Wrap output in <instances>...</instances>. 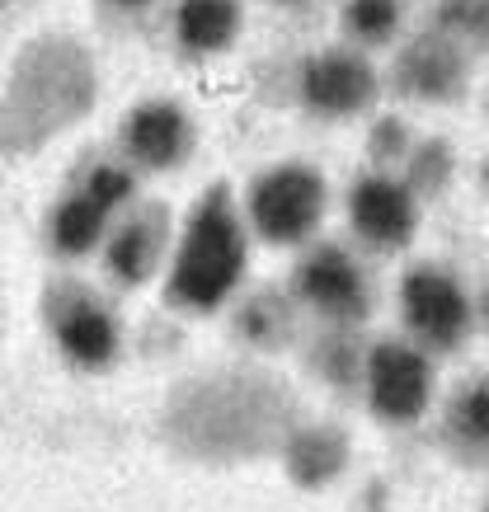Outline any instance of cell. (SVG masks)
Here are the masks:
<instances>
[{
    "mask_svg": "<svg viewBox=\"0 0 489 512\" xmlns=\"http://www.w3.org/2000/svg\"><path fill=\"white\" fill-rule=\"evenodd\" d=\"M43 320H48V334L57 339L66 362H76L85 372H104L123 348V329H118V315L109 311V301L76 278L48 282Z\"/></svg>",
    "mask_w": 489,
    "mask_h": 512,
    "instance_id": "obj_5",
    "label": "cell"
},
{
    "mask_svg": "<svg viewBox=\"0 0 489 512\" xmlns=\"http://www.w3.org/2000/svg\"><path fill=\"white\" fill-rule=\"evenodd\" d=\"M400 0H348L344 5V33L353 43H391L395 29H400Z\"/></svg>",
    "mask_w": 489,
    "mask_h": 512,
    "instance_id": "obj_22",
    "label": "cell"
},
{
    "mask_svg": "<svg viewBox=\"0 0 489 512\" xmlns=\"http://www.w3.org/2000/svg\"><path fill=\"white\" fill-rule=\"evenodd\" d=\"M297 94L316 118H358L381 99V76L363 52L330 47V52H316L301 62Z\"/></svg>",
    "mask_w": 489,
    "mask_h": 512,
    "instance_id": "obj_9",
    "label": "cell"
},
{
    "mask_svg": "<svg viewBox=\"0 0 489 512\" xmlns=\"http://www.w3.org/2000/svg\"><path fill=\"white\" fill-rule=\"evenodd\" d=\"M410 146H414L410 123L395 118V113L377 118L372 132H367V160L377 165V174H395V165H405V156H410Z\"/></svg>",
    "mask_w": 489,
    "mask_h": 512,
    "instance_id": "obj_23",
    "label": "cell"
},
{
    "mask_svg": "<svg viewBox=\"0 0 489 512\" xmlns=\"http://www.w3.org/2000/svg\"><path fill=\"white\" fill-rule=\"evenodd\" d=\"M193 118L184 113V104L174 99H146L123 118L118 127V151L123 165L146 174H170L184 170L193 156Z\"/></svg>",
    "mask_w": 489,
    "mask_h": 512,
    "instance_id": "obj_11",
    "label": "cell"
},
{
    "mask_svg": "<svg viewBox=\"0 0 489 512\" xmlns=\"http://www.w3.org/2000/svg\"><path fill=\"white\" fill-rule=\"evenodd\" d=\"M278 451L297 489H325L348 470V433L334 423H297Z\"/></svg>",
    "mask_w": 489,
    "mask_h": 512,
    "instance_id": "obj_14",
    "label": "cell"
},
{
    "mask_svg": "<svg viewBox=\"0 0 489 512\" xmlns=\"http://www.w3.org/2000/svg\"><path fill=\"white\" fill-rule=\"evenodd\" d=\"M231 329L254 353H283L297 343V301L283 287H259L236 306Z\"/></svg>",
    "mask_w": 489,
    "mask_h": 512,
    "instance_id": "obj_15",
    "label": "cell"
},
{
    "mask_svg": "<svg viewBox=\"0 0 489 512\" xmlns=\"http://www.w3.org/2000/svg\"><path fill=\"white\" fill-rule=\"evenodd\" d=\"M452 174H457L452 141L428 137V141H414L410 146V156H405V179H400V184L410 188L414 198H438V193H447Z\"/></svg>",
    "mask_w": 489,
    "mask_h": 512,
    "instance_id": "obj_20",
    "label": "cell"
},
{
    "mask_svg": "<svg viewBox=\"0 0 489 512\" xmlns=\"http://www.w3.org/2000/svg\"><path fill=\"white\" fill-rule=\"evenodd\" d=\"M283 5H297V0H283Z\"/></svg>",
    "mask_w": 489,
    "mask_h": 512,
    "instance_id": "obj_26",
    "label": "cell"
},
{
    "mask_svg": "<svg viewBox=\"0 0 489 512\" xmlns=\"http://www.w3.org/2000/svg\"><path fill=\"white\" fill-rule=\"evenodd\" d=\"M348 226L372 249H405L419 231V198L395 174H363L348 188Z\"/></svg>",
    "mask_w": 489,
    "mask_h": 512,
    "instance_id": "obj_12",
    "label": "cell"
},
{
    "mask_svg": "<svg viewBox=\"0 0 489 512\" xmlns=\"http://www.w3.org/2000/svg\"><path fill=\"white\" fill-rule=\"evenodd\" d=\"M297 419L301 404L278 376L221 367L174 386L165 400V442L189 461L236 466L278 451Z\"/></svg>",
    "mask_w": 489,
    "mask_h": 512,
    "instance_id": "obj_1",
    "label": "cell"
},
{
    "mask_svg": "<svg viewBox=\"0 0 489 512\" xmlns=\"http://www.w3.org/2000/svg\"><path fill=\"white\" fill-rule=\"evenodd\" d=\"M99 104V66L71 33H43L19 47L0 85V156H38L48 141L85 123Z\"/></svg>",
    "mask_w": 489,
    "mask_h": 512,
    "instance_id": "obj_2",
    "label": "cell"
},
{
    "mask_svg": "<svg viewBox=\"0 0 489 512\" xmlns=\"http://www.w3.org/2000/svg\"><path fill=\"white\" fill-rule=\"evenodd\" d=\"M240 33V0H179L174 38L189 57H217L236 43Z\"/></svg>",
    "mask_w": 489,
    "mask_h": 512,
    "instance_id": "obj_17",
    "label": "cell"
},
{
    "mask_svg": "<svg viewBox=\"0 0 489 512\" xmlns=\"http://www.w3.org/2000/svg\"><path fill=\"white\" fill-rule=\"evenodd\" d=\"M76 188L90 202H99V207L113 217L118 207L137 202V170H132V165H123V160H95L90 170L80 174Z\"/></svg>",
    "mask_w": 489,
    "mask_h": 512,
    "instance_id": "obj_21",
    "label": "cell"
},
{
    "mask_svg": "<svg viewBox=\"0 0 489 512\" xmlns=\"http://www.w3.org/2000/svg\"><path fill=\"white\" fill-rule=\"evenodd\" d=\"M363 357H367V348H363L358 325H325L316 339L306 343V367L325 386L339 390V395L363 386Z\"/></svg>",
    "mask_w": 489,
    "mask_h": 512,
    "instance_id": "obj_18",
    "label": "cell"
},
{
    "mask_svg": "<svg viewBox=\"0 0 489 512\" xmlns=\"http://www.w3.org/2000/svg\"><path fill=\"white\" fill-rule=\"evenodd\" d=\"M15 5H24V0H0V15H10Z\"/></svg>",
    "mask_w": 489,
    "mask_h": 512,
    "instance_id": "obj_25",
    "label": "cell"
},
{
    "mask_svg": "<svg viewBox=\"0 0 489 512\" xmlns=\"http://www.w3.org/2000/svg\"><path fill=\"white\" fill-rule=\"evenodd\" d=\"M292 301L325 325H363L372 315V282L344 245H311L292 273Z\"/></svg>",
    "mask_w": 489,
    "mask_h": 512,
    "instance_id": "obj_8",
    "label": "cell"
},
{
    "mask_svg": "<svg viewBox=\"0 0 489 512\" xmlns=\"http://www.w3.org/2000/svg\"><path fill=\"white\" fill-rule=\"evenodd\" d=\"M400 315H405V329L414 334V348H424V353H457L475 329L466 287L438 264H419L405 273Z\"/></svg>",
    "mask_w": 489,
    "mask_h": 512,
    "instance_id": "obj_6",
    "label": "cell"
},
{
    "mask_svg": "<svg viewBox=\"0 0 489 512\" xmlns=\"http://www.w3.org/2000/svg\"><path fill=\"white\" fill-rule=\"evenodd\" d=\"M174 217L165 202H132L109 235H104V268L118 287H146L165 264V249H170Z\"/></svg>",
    "mask_w": 489,
    "mask_h": 512,
    "instance_id": "obj_13",
    "label": "cell"
},
{
    "mask_svg": "<svg viewBox=\"0 0 489 512\" xmlns=\"http://www.w3.org/2000/svg\"><path fill=\"white\" fill-rule=\"evenodd\" d=\"M466 85H471V52L442 29L410 38L391 66V90L414 104H457Z\"/></svg>",
    "mask_w": 489,
    "mask_h": 512,
    "instance_id": "obj_10",
    "label": "cell"
},
{
    "mask_svg": "<svg viewBox=\"0 0 489 512\" xmlns=\"http://www.w3.org/2000/svg\"><path fill=\"white\" fill-rule=\"evenodd\" d=\"M118 10H142V5H151V0H113Z\"/></svg>",
    "mask_w": 489,
    "mask_h": 512,
    "instance_id": "obj_24",
    "label": "cell"
},
{
    "mask_svg": "<svg viewBox=\"0 0 489 512\" xmlns=\"http://www.w3.org/2000/svg\"><path fill=\"white\" fill-rule=\"evenodd\" d=\"M363 390L367 409L381 423L410 428L433 404V357L405 339H381L363 357Z\"/></svg>",
    "mask_w": 489,
    "mask_h": 512,
    "instance_id": "obj_7",
    "label": "cell"
},
{
    "mask_svg": "<svg viewBox=\"0 0 489 512\" xmlns=\"http://www.w3.org/2000/svg\"><path fill=\"white\" fill-rule=\"evenodd\" d=\"M109 235V212L90 202L80 188H71L57 207L48 212V245L66 259H80V254H95Z\"/></svg>",
    "mask_w": 489,
    "mask_h": 512,
    "instance_id": "obj_19",
    "label": "cell"
},
{
    "mask_svg": "<svg viewBox=\"0 0 489 512\" xmlns=\"http://www.w3.org/2000/svg\"><path fill=\"white\" fill-rule=\"evenodd\" d=\"M442 442L457 456L461 466L480 470L485 466V447H489V386L485 376H475L452 395L447 414H442Z\"/></svg>",
    "mask_w": 489,
    "mask_h": 512,
    "instance_id": "obj_16",
    "label": "cell"
},
{
    "mask_svg": "<svg viewBox=\"0 0 489 512\" xmlns=\"http://www.w3.org/2000/svg\"><path fill=\"white\" fill-rule=\"evenodd\" d=\"M250 268V231L245 212L236 202V188L217 179L193 202L189 221L179 231V245L170 254V278H165V301L184 315L221 311Z\"/></svg>",
    "mask_w": 489,
    "mask_h": 512,
    "instance_id": "obj_3",
    "label": "cell"
},
{
    "mask_svg": "<svg viewBox=\"0 0 489 512\" xmlns=\"http://www.w3.org/2000/svg\"><path fill=\"white\" fill-rule=\"evenodd\" d=\"M325 202H330L325 174L316 165L283 160V165H269L264 174H254L250 193H245V221L264 245L297 249L320 231Z\"/></svg>",
    "mask_w": 489,
    "mask_h": 512,
    "instance_id": "obj_4",
    "label": "cell"
}]
</instances>
